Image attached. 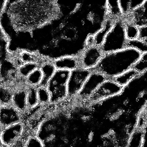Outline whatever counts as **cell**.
Returning a JSON list of instances; mask_svg holds the SVG:
<instances>
[{
  "label": "cell",
  "instance_id": "6da1fadb",
  "mask_svg": "<svg viewBox=\"0 0 147 147\" xmlns=\"http://www.w3.org/2000/svg\"><path fill=\"white\" fill-rule=\"evenodd\" d=\"M60 13L56 1L6 0L0 16V24L7 37L16 33H30L51 21Z\"/></svg>",
  "mask_w": 147,
  "mask_h": 147
},
{
  "label": "cell",
  "instance_id": "7a4b0ae2",
  "mask_svg": "<svg viewBox=\"0 0 147 147\" xmlns=\"http://www.w3.org/2000/svg\"><path fill=\"white\" fill-rule=\"evenodd\" d=\"M141 55L138 51L129 48L106 53L92 71L100 72L107 78L113 79L131 68Z\"/></svg>",
  "mask_w": 147,
  "mask_h": 147
},
{
  "label": "cell",
  "instance_id": "3957f363",
  "mask_svg": "<svg viewBox=\"0 0 147 147\" xmlns=\"http://www.w3.org/2000/svg\"><path fill=\"white\" fill-rule=\"evenodd\" d=\"M70 71L65 69H56L48 81L46 87L50 94V103L58 105L68 99L67 82Z\"/></svg>",
  "mask_w": 147,
  "mask_h": 147
},
{
  "label": "cell",
  "instance_id": "277c9868",
  "mask_svg": "<svg viewBox=\"0 0 147 147\" xmlns=\"http://www.w3.org/2000/svg\"><path fill=\"white\" fill-rule=\"evenodd\" d=\"M126 40L124 31L123 20L121 18L115 21L100 48L104 53L118 51L125 48Z\"/></svg>",
  "mask_w": 147,
  "mask_h": 147
},
{
  "label": "cell",
  "instance_id": "5b68a950",
  "mask_svg": "<svg viewBox=\"0 0 147 147\" xmlns=\"http://www.w3.org/2000/svg\"><path fill=\"white\" fill-rule=\"evenodd\" d=\"M125 88L115 83L113 79L107 78L103 81L86 101L91 105L105 101L121 94Z\"/></svg>",
  "mask_w": 147,
  "mask_h": 147
},
{
  "label": "cell",
  "instance_id": "8992f818",
  "mask_svg": "<svg viewBox=\"0 0 147 147\" xmlns=\"http://www.w3.org/2000/svg\"><path fill=\"white\" fill-rule=\"evenodd\" d=\"M91 72L80 67L70 71L67 85L68 99L75 98L78 96Z\"/></svg>",
  "mask_w": 147,
  "mask_h": 147
},
{
  "label": "cell",
  "instance_id": "52a82bcc",
  "mask_svg": "<svg viewBox=\"0 0 147 147\" xmlns=\"http://www.w3.org/2000/svg\"><path fill=\"white\" fill-rule=\"evenodd\" d=\"M101 48L96 45L84 47L78 53L79 67L92 71L100 61L103 56Z\"/></svg>",
  "mask_w": 147,
  "mask_h": 147
},
{
  "label": "cell",
  "instance_id": "ba28073f",
  "mask_svg": "<svg viewBox=\"0 0 147 147\" xmlns=\"http://www.w3.org/2000/svg\"><path fill=\"white\" fill-rule=\"evenodd\" d=\"M106 79L107 78L100 72L91 71L82 90L76 98L81 101L86 102L98 86Z\"/></svg>",
  "mask_w": 147,
  "mask_h": 147
},
{
  "label": "cell",
  "instance_id": "9c48e42d",
  "mask_svg": "<svg viewBox=\"0 0 147 147\" xmlns=\"http://www.w3.org/2000/svg\"><path fill=\"white\" fill-rule=\"evenodd\" d=\"M25 126L20 122L2 129L1 133V142L4 147L10 146L18 141L24 135Z\"/></svg>",
  "mask_w": 147,
  "mask_h": 147
},
{
  "label": "cell",
  "instance_id": "30bf717a",
  "mask_svg": "<svg viewBox=\"0 0 147 147\" xmlns=\"http://www.w3.org/2000/svg\"><path fill=\"white\" fill-rule=\"evenodd\" d=\"M22 122V114L12 104L0 107V125L2 129Z\"/></svg>",
  "mask_w": 147,
  "mask_h": 147
},
{
  "label": "cell",
  "instance_id": "8fae6325",
  "mask_svg": "<svg viewBox=\"0 0 147 147\" xmlns=\"http://www.w3.org/2000/svg\"><path fill=\"white\" fill-rule=\"evenodd\" d=\"M56 69L74 70L79 67V62L77 55H67L52 60Z\"/></svg>",
  "mask_w": 147,
  "mask_h": 147
},
{
  "label": "cell",
  "instance_id": "7c38bea8",
  "mask_svg": "<svg viewBox=\"0 0 147 147\" xmlns=\"http://www.w3.org/2000/svg\"><path fill=\"white\" fill-rule=\"evenodd\" d=\"M146 3L147 1L145 0L142 5L133 10L127 17L123 18L129 20L138 28L147 26V18L145 14Z\"/></svg>",
  "mask_w": 147,
  "mask_h": 147
},
{
  "label": "cell",
  "instance_id": "4fadbf2b",
  "mask_svg": "<svg viewBox=\"0 0 147 147\" xmlns=\"http://www.w3.org/2000/svg\"><path fill=\"white\" fill-rule=\"evenodd\" d=\"M6 3V0H0V16L3 12ZM9 50V40L3 32L0 24V63L10 58Z\"/></svg>",
  "mask_w": 147,
  "mask_h": 147
},
{
  "label": "cell",
  "instance_id": "5bb4252c",
  "mask_svg": "<svg viewBox=\"0 0 147 147\" xmlns=\"http://www.w3.org/2000/svg\"><path fill=\"white\" fill-rule=\"evenodd\" d=\"M114 22L115 21L113 20L108 17H106L100 28L98 30H96L94 34H93L95 45L100 47H101L106 36L113 28Z\"/></svg>",
  "mask_w": 147,
  "mask_h": 147
},
{
  "label": "cell",
  "instance_id": "9a60e30c",
  "mask_svg": "<svg viewBox=\"0 0 147 147\" xmlns=\"http://www.w3.org/2000/svg\"><path fill=\"white\" fill-rule=\"evenodd\" d=\"M27 87L16 90L13 92L12 96V105L22 114L28 109L26 104Z\"/></svg>",
  "mask_w": 147,
  "mask_h": 147
},
{
  "label": "cell",
  "instance_id": "2e32d148",
  "mask_svg": "<svg viewBox=\"0 0 147 147\" xmlns=\"http://www.w3.org/2000/svg\"><path fill=\"white\" fill-rule=\"evenodd\" d=\"M140 76L132 68L115 76L113 79L118 85L123 88L126 87L131 82Z\"/></svg>",
  "mask_w": 147,
  "mask_h": 147
},
{
  "label": "cell",
  "instance_id": "e0dca14e",
  "mask_svg": "<svg viewBox=\"0 0 147 147\" xmlns=\"http://www.w3.org/2000/svg\"><path fill=\"white\" fill-rule=\"evenodd\" d=\"M105 12L106 17L111 18L115 21L123 18L118 1H106Z\"/></svg>",
  "mask_w": 147,
  "mask_h": 147
},
{
  "label": "cell",
  "instance_id": "ac0fdd59",
  "mask_svg": "<svg viewBox=\"0 0 147 147\" xmlns=\"http://www.w3.org/2000/svg\"><path fill=\"white\" fill-rule=\"evenodd\" d=\"M40 68L42 71L43 77L40 86H46L48 81L54 74L56 70L52 61L48 60L41 63L40 65Z\"/></svg>",
  "mask_w": 147,
  "mask_h": 147
},
{
  "label": "cell",
  "instance_id": "d6986e66",
  "mask_svg": "<svg viewBox=\"0 0 147 147\" xmlns=\"http://www.w3.org/2000/svg\"><path fill=\"white\" fill-rule=\"evenodd\" d=\"M40 67V64L35 62L26 63L20 65L17 68L18 76L20 79L25 80L27 76L34 70Z\"/></svg>",
  "mask_w": 147,
  "mask_h": 147
},
{
  "label": "cell",
  "instance_id": "ffe728a7",
  "mask_svg": "<svg viewBox=\"0 0 147 147\" xmlns=\"http://www.w3.org/2000/svg\"><path fill=\"white\" fill-rule=\"evenodd\" d=\"M123 20L125 34L126 40H130L137 38L138 34V28L129 20L126 18H123Z\"/></svg>",
  "mask_w": 147,
  "mask_h": 147
},
{
  "label": "cell",
  "instance_id": "44dd1931",
  "mask_svg": "<svg viewBox=\"0 0 147 147\" xmlns=\"http://www.w3.org/2000/svg\"><path fill=\"white\" fill-rule=\"evenodd\" d=\"M43 75L40 67L30 73L25 79V83L28 86L38 87L40 86Z\"/></svg>",
  "mask_w": 147,
  "mask_h": 147
},
{
  "label": "cell",
  "instance_id": "7402d4cb",
  "mask_svg": "<svg viewBox=\"0 0 147 147\" xmlns=\"http://www.w3.org/2000/svg\"><path fill=\"white\" fill-rule=\"evenodd\" d=\"M26 104L28 109L34 107L38 105L36 87H33V86L27 87Z\"/></svg>",
  "mask_w": 147,
  "mask_h": 147
},
{
  "label": "cell",
  "instance_id": "603a6c76",
  "mask_svg": "<svg viewBox=\"0 0 147 147\" xmlns=\"http://www.w3.org/2000/svg\"><path fill=\"white\" fill-rule=\"evenodd\" d=\"M125 48L134 49L141 54L147 52V42H145L138 38L126 40Z\"/></svg>",
  "mask_w": 147,
  "mask_h": 147
},
{
  "label": "cell",
  "instance_id": "cb8c5ba5",
  "mask_svg": "<svg viewBox=\"0 0 147 147\" xmlns=\"http://www.w3.org/2000/svg\"><path fill=\"white\" fill-rule=\"evenodd\" d=\"M132 68L139 75L146 74L147 71V52L141 54L139 59L133 65Z\"/></svg>",
  "mask_w": 147,
  "mask_h": 147
},
{
  "label": "cell",
  "instance_id": "d4e9b609",
  "mask_svg": "<svg viewBox=\"0 0 147 147\" xmlns=\"http://www.w3.org/2000/svg\"><path fill=\"white\" fill-rule=\"evenodd\" d=\"M37 92L39 105L47 106L51 103L50 94L46 86H39L37 87Z\"/></svg>",
  "mask_w": 147,
  "mask_h": 147
},
{
  "label": "cell",
  "instance_id": "484cf974",
  "mask_svg": "<svg viewBox=\"0 0 147 147\" xmlns=\"http://www.w3.org/2000/svg\"><path fill=\"white\" fill-rule=\"evenodd\" d=\"M13 91L8 87L1 84L0 86V104L6 105L11 104Z\"/></svg>",
  "mask_w": 147,
  "mask_h": 147
},
{
  "label": "cell",
  "instance_id": "4316f807",
  "mask_svg": "<svg viewBox=\"0 0 147 147\" xmlns=\"http://www.w3.org/2000/svg\"><path fill=\"white\" fill-rule=\"evenodd\" d=\"M24 147H44V145L35 134L31 133L26 137Z\"/></svg>",
  "mask_w": 147,
  "mask_h": 147
},
{
  "label": "cell",
  "instance_id": "83f0119b",
  "mask_svg": "<svg viewBox=\"0 0 147 147\" xmlns=\"http://www.w3.org/2000/svg\"><path fill=\"white\" fill-rule=\"evenodd\" d=\"M86 20L92 25H95L100 22V16L95 10H90L87 14Z\"/></svg>",
  "mask_w": 147,
  "mask_h": 147
},
{
  "label": "cell",
  "instance_id": "f1b7e54d",
  "mask_svg": "<svg viewBox=\"0 0 147 147\" xmlns=\"http://www.w3.org/2000/svg\"><path fill=\"white\" fill-rule=\"evenodd\" d=\"M100 139L102 141H117V134L114 129H109L100 135Z\"/></svg>",
  "mask_w": 147,
  "mask_h": 147
},
{
  "label": "cell",
  "instance_id": "f546056e",
  "mask_svg": "<svg viewBox=\"0 0 147 147\" xmlns=\"http://www.w3.org/2000/svg\"><path fill=\"white\" fill-rule=\"evenodd\" d=\"M125 113V109L122 107H118L115 111H114L111 114L110 117L108 119L110 122H114L121 118V117Z\"/></svg>",
  "mask_w": 147,
  "mask_h": 147
},
{
  "label": "cell",
  "instance_id": "4dcf8cb0",
  "mask_svg": "<svg viewBox=\"0 0 147 147\" xmlns=\"http://www.w3.org/2000/svg\"><path fill=\"white\" fill-rule=\"evenodd\" d=\"M118 3L123 18L127 17L131 12L129 1H118Z\"/></svg>",
  "mask_w": 147,
  "mask_h": 147
},
{
  "label": "cell",
  "instance_id": "1f68e13d",
  "mask_svg": "<svg viewBox=\"0 0 147 147\" xmlns=\"http://www.w3.org/2000/svg\"><path fill=\"white\" fill-rule=\"evenodd\" d=\"M31 133H31L30 131H29L28 130H26L25 129V131L24 135L22 136V137L16 143H14V144H13L10 146H7V147H24V144H25L26 138L28 136V135Z\"/></svg>",
  "mask_w": 147,
  "mask_h": 147
},
{
  "label": "cell",
  "instance_id": "d6a6232c",
  "mask_svg": "<svg viewBox=\"0 0 147 147\" xmlns=\"http://www.w3.org/2000/svg\"><path fill=\"white\" fill-rule=\"evenodd\" d=\"M137 38L147 42V26L138 28V34Z\"/></svg>",
  "mask_w": 147,
  "mask_h": 147
},
{
  "label": "cell",
  "instance_id": "836d02e7",
  "mask_svg": "<svg viewBox=\"0 0 147 147\" xmlns=\"http://www.w3.org/2000/svg\"><path fill=\"white\" fill-rule=\"evenodd\" d=\"M93 45H95L94 35L92 34H89L85 40L84 47H89Z\"/></svg>",
  "mask_w": 147,
  "mask_h": 147
},
{
  "label": "cell",
  "instance_id": "e575fe53",
  "mask_svg": "<svg viewBox=\"0 0 147 147\" xmlns=\"http://www.w3.org/2000/svg\"><path fill=\"white\" fill-rule=\"evenodd\" d=\"M92 117L91 114H81L80 115V119L83 123H87L90 122L92 121Z\"/></svg>",
  "mask_w": 147,
  "mask_h": 147
},
{
  "label": "cell",
  "instance_id": "d590c367",
  "mask_svg": "<svg viewBox=\"0 0 147 147\" xmlns=\"http://www.w3.org/2000/svg\"><path fill=\"white\" fill-rule=\"evenodd\" d=\"M146 94V89H144V90H140L137 95L136 96V101L138 102L139 100H140L141 99H142Z\"/></svg>",
  "mask_w": 147,
  "mask_h": 147
},
{
  "label": "cell",
  "instance_id": "8d00e7d4",
  "mask_svg": "<svg viewBox=\"0 0 147 147\" xmlns=\"http://www.w3.org/2000/svg\"><path fill=\"white\" fill-rule=\"evenodd\" d=\"M95 137V133L94 131L91 130L90 131L88 132V133L87 134V137H86V141L87 143H91Z\"/></svg>",
  "mask_w": 147,
  "mask_h": 147
},
{
  "label": "cell",
  "instance_id": "74e56055",
  "mask_svg": "<svg viewBox=\"0 0 147 147\" xmlns=\"http://www.w3.org/2000/svg\"><path fill=\"white\" fill-rule=\"evenodd\" d=\"M130 99L129 98H126L123 99V100L122 101V105L124 106H127V105L129 104L130 103Z\"/></svg>",
  "mask_w": 147,
  "mask_h": 147
},
{
  "label": "cell",
  "instance_id": "f35d334b",
  "mask_svg": "<svg viewBox=\"0 0 147 147\" xmlns=\"http://www.w3.org/2000/svg\"><path fill=\"white\" fill-rule=\"evenodd\" d=\"M2 127L0 125V147H3V145L2 144V142H1V133H2ZM4 147V146H3Z\"/></svg>",
  "mask_w": 147,
  "mask_h": 147
},
{
  "label": "cell",
  "instance_id": "ab89813d",
  "mask_svg": "<svg viewBox=\"0 0 147 147\" xmlns=\"http://www.w3.org/2000/svg\"><path fill=\"white\" fill-rule=\"evenodd\" d=\"M1 104H0V107H1Z\"/></svg>",
  "mask_w": 147,
  "mask_h": 147
},
{
  "label": "cell",
  "instance_id": "60d3db41",
  "mask_svg": "<svg viewBox=\"0 0 147 147\" xmlns=\"http://www.w3.org/2000/svg\"><path fill=\"white\" fill-rule=\"evenodd\" d=\"M0 86H1V82H0Z\"/></svg>",
  "mask_w": 147,
  "mask_h": 147
},
{
  "label": "cell",
  "instance_id": "b9f144b4",
  "mask_svg": "<svg viewBox=\"0 0 147 147\" xmlns=\"http://www.w3.org/2000/svg\"></svg>",
  "mask_w": 147,
  "mask_h": 147
}]
</instances>
